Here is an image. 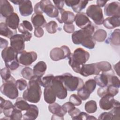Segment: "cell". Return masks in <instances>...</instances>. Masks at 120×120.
I'll use <instances>...</instances> for the list:
<instances>
[{"mask_svg": "<svg viewBox=\"0 0 120 120\" xmlns=\"http://www.w3.org/2000/svg\"><path fill=\"white\" fill-rule=\"evenodd\" d=\"M41 78L34 75L29 80L27 88L22 94V98L26 101L33 103H37L40 101L42 95L40 84Z\"/></svg>", "mask_w": 120, "mask_h": 120, "instance_id": "1", "label": "cell"}, {"mask_svg": "<svg viewBox=\"0 0 120 120\" xmlns=\"http://www.w3.org/2000/svg\"><path fill=\"white\" fill-rule=\"evenodd\" d=\"M63 110L67 113V112H69L71 110L74 109L75 107V105H74L71 102H68L64 103L61 106Z\"/></svg>", "mask_w": 120, "mask_h": 120, "instance_id": "49", "label": "cell"}, {"mask_svg": "<svg viewBox=\"0 0 120 120\" xmlns=\"http://www.w3.org/2000/svg\"><path fill=\"white\" fill-rule=\"evenodd\" d=\"M104 13L106 16H120V3L113 1L107 4L104 8Z\"/></svg>", "mask_w": 120, "mask_h": 120, "instance_id": "16", "label": "cell"}, {"mask_svg": "<svg viewBox=\"0 0 120 120\" xmlns=\"http://www.w3.org/2000/svg\"><path fill=\"white\" fill-rule=\"evenodd\" d=\"M15 82V78L11 76L8 80L3 82V83L0 87V92L11 99H15L18 96V91Z\"/></svg>", "mask_w": 120, "mask_h": 120, "instance_id": "5", "label": "cell"}, {"mask_svg": "<svg viewBox=\"0 0 120 120\" xmlns=\"http://www.w3.org/2000/svg\"><path fill=\"white\" fill-rule=\"evenodd\" d=\"M0 12L1 15L7 18L14 13V9L8 0H0Z\"/></svg>", "mask_w": 120, "mask_h": 120, "instance_id": "20", "label": "cell"}, {"mask_svg": "<svg viewBox=\"0 0 120 120\" xmlns=\"http://www.w3.org/2000/svg\"><path fill=\"white\" fill-rule=\"evenodd\" d=\"M53 3H54L55 7L59 10H61L63 9V6L64 5L65 1L63 0H53Z\"/></svg>", "mask_w": 120, "mask_h": 120, "instance_id": "55", "label": "cell"}, {"mask_svg": "<svg viewBox=\"0 0 120 120\" xmlns=\"http://www.w3.org/2000/svg\"><path fill=\"white\" fill-rule=\"evenodd\" d=\"M10 46L17 52L20 53L25 48V39L22 34H16L10 38Z\"/></svg>", "mask_w": 120, "mask_h": 120, "instance_id": "12", "label": "cell"}, {"mask_svg": "<svg viewBox=\"0 0 120 120\" xmlns=\"http://www.w3.org/2000/svg\"><path fill=\"white\" fill-rule=\"evenodd\" d=\"M44 96L45 101L47 103L50 104L54 103L57 97L56 94L50 86L45 88Z\"/></svg>", "mask_w": 120, "mask_h": 120, "instance_id": "26", "label": "cell"}, {"mask_svg": "<svg viewBox=\"0 0 120 120\" xmlns=\"http://www.w3.org/2000/svg\"><path fill=\"white\" fill-rule=\"evenodd\" d=\"M8 41L5 39H4L2 38H0V48L3 49V48H5L7 47H8Z\"/></svg>", "mask_w": 120, "mask_h": 120, "instance_id": "57", "label": "cell"}, {"mask_svg": "<svg viewBox=\"0 0 120 120\" xmlns=\"http://www.w3.org/2000/svg\"><path fill=\"white\" fill-rule=\"evenodd\" d=\"M114 75V72L112 69L109 71L102 72L101 74L97 75L94 77V80L96 82V84L99 86L101 87H105L110 84L111 77Z\"/></svg>", "mask_w": 120, "mask_h": 120, "instance_id": "14", "label": "cell"}, {"mask_svg": "<svg viewBox=\"0 0 120 120\" xmlns=\"http://www.w3.org/2000/svg\"><path fill=\"white\" fill-rule=\"evenodd\" d=\"M35 13L42 14L43 13L52 18H57L59 15V10L52 5L49 0H41L34 6Z\"/></svg>", "mask_w": 120, "mask_h": 120, "instance_id": "4", "label": "cell"}, {"mask_svg": "<svg viewBox=\"0 0 120 120\" xmlns=\"http://www.w3.org/2000/svg\"><path fill=\"white\" fill-rule=\"evenodd\" d=\"M69 100L75 106H79L82 104L81 99L76 94L71 95L70 96Z\"/></svg>", "mask_w": 120, "mask_h": 120, "instance_id": "46", "label": "cell"}, {"mask_svg": "<svg viewBox=\"0 0 120 120\" xmlns=\"http://www.w3.org/2000/svg\"><path fill=\"white\" fill-rule=\"evenodd\" d=\"M97 119L96 118L94 117L93 116H90L88 114L85 113V112H80L77 118H76V120H93Z\"/></svg>", "mask_w": 120, "mask_h": 120, "instance_id": "48", "label": "cell"}, {"mask_svg": "<svg viewBox=\"0 0 120 120\" xmlns=\"http://www.w3.org/2000/svg\"><path fill=\"white\" fill-rule=\"evenodd\" d=\"M16 86L17 89L20 91L24 90L27 87V82L22 78L18 79L16 81Z\"/></svg>", "mask_w": 120, "mask_h": 120, "instance_id": "45", "label": "cell"}, {"mask_svg": "<svg viewBox=\"0 0 120 120\" xmlns=\"http://www.w3.org/2000/svg\"><path fill=\"white\" fill-rule=\"evenodd\" d=\"M16 30H13L9 28L5 23L1 22L0 24V34L1 36L10 38L12 36L16 34Z\"/></svg>", "mask_w": 120, "mask_h": 120, "instance_id": "29", "label": "cell"}, {"mask_svg": "<svg viewBox=\"0 0 120 120\" xmlns=\"http://www.w3.org/2000/svg\"><path fill=\"white\" fill-rule=\"evenodd\" d=\"M74 21L76 25L81 29L86 28L92 24L86 14L83 12L77 13L75 17Z\"/></svg>", "mask_w": 120, "mask_h": 120, "instance_id": "18", "label": "cell"}, {"mask_svg": "<svg viewBox=\"0 0 120 120\" xmlns=\"http://www.w3.org/2000/svg\"><path fill=\"white\" fill-rule=\"evenodd\" d=\"M21 75L24 78L30 80L34 75L33 71L30 67H26L22 70Z\"/></svg>", "mask_w": 120, "mask_h": 120, "instance_id": "40", "label": "cell"}, {"mask_svg": "<svg viewBox=\"0 0 120 120\" xmlns=\"http://www.w3.org/2000/svg\"><path fill=\"white\" fill-rule=\"evenodd\" d=\"M90 94L84 90L83 87L77 90V96L82 100H85L88 99Z\"/></svg>", "mask_w": 120, "mask_h": 120, "instance_id": "44", "label": "cell"}, {"mask_svg": "<svg viewBox=\"0 0 120 120\" xmlns=\"http://www.w3.org/2000/svg\"><path fill=\"white\" fill-rule=\"evenodd\" d=\"M17 52L12 47L8 46L4 48L1 52V57L7 67L11 63L18 61Z\"/></svg>", "mask_w": 120, "mask_h": 120, "instance_id": "11", "label": "cell"}, {"mask_svg": "<svg viewBox=\"0 0 120 120\" xmlns=\"http://www.w3.org/2000/svg\"><path fill=\"white\" fill-rule=\"evenodd\" d=\"M31 21L35 28H44L46 24V21L42 14L34 13L31 17Z\"/></svg>", "mask_w": 120, "mask_h": 120, "instance_id": "23", "label": "cell"}, {"mask_svg": "<svg viewBox=\"0 0 120 120\" xmlns=\"http://www.w3.org/2000/svg\"><path fill=\"white\" fill-rule=\"evenodd\" d=\"M58 77L67 90L69 91L78 90L84 85L83 81L81 78L74 76L68 73L58 75Z\"/></svg>", "mask_w": 120, "mask_h": 120, "instance_id": "3", "label": "cell"}, {"mask_svg": "<svg viewBox=\"0 0 120 120\" xmlns=\"http://www.w3.org/2000/svg\"><path fill=\"white\" fill-rule=\"evenodd\" d=\"M45 29L50 34H53L57 32L58 29V24L57 22L54 21H50L46 23Z\"/></svg>", "mask_w": 120, "mask_h": 120, "instance_id": "39", "label": "cell"}, {"mask_svg": "<svg viewBox=\"0 0 120 120\" xmlns=\"http://www.w3.org/2000/svg\"><path fill=\"white\" fill-rule=\"evenodd\" d=\"M0 113L3 112V111L8 110L15 107L14 105L9 101L5 100L1 97H0Z\"/></svg>", "mask_w": 120, "mask_h": 120, "instance_id": "35", "label": "cell"}, {"mask_svg": "<svg viewBox=\"0 0 120 120\" xmlns=\"http://www.w3.org/2000/svg\"><path fill=\"white\" fill-rule=\"evenodd\" d=\"M22 117V111L17 109L15 107L10 116V120H21Z\"/></svg>", "mask_w": 120, "mask_h": 120, "instance_id": "43", "label": "cell"}, {"mask_svg": "<svg viewBox=\"0 0 120 120\" xmlns=\"http://www.w3.org/2000/svg\"><path fill=\"white\" fill-rule=\"evenodd\" d=\"M0 75L2 79L3 82H5L8 80L11 77V72L10 69L8 68H4L1 69Z\"/></svg>", "mask_w": 120, "mask_h": 120, "instance_id": "41", "label": "cell"}, {"mask_svg": "<svg viewBox=\"0 0 120 120\" xmlns=\"http://www.w3.org/2000/svg\"><path fill=\"white\" fill-rule=\"evenodd\" d=\"M120 29H117L111 34L105 42L107 44H111L114 45L119 46L120 45Z\"/></svg>", "mask_w": 120, "mask_h": 120, "instance_id": "28", "label": "cell"}, {"mask_svg": "<svg viewBox=\"0 0 120 120\" xmlns=\"http://www.w3.org/2000/svg\"><path fill=\"white\" fill-rule=\"evenodd\" d=\"M95 41L93 39L92 36H90L86 38L81 44L82 45L89 49H92L95 45Z\"/></svg>", "mask_w": 120, "mask_h": 120, "instance_id": "36", "label": "cell"}, {"mask_svg": "<svg viewBox=\"0 0 120 120\" xmlns=\"http://www.w3.org/2000/svg\"><path fill=\"white\" fill-rule=\"evenodd\" d=\"M34 33V35L36 37L41 38L43 36L44 32L42 28L38 27V28H35Z\"/></svg>", "mask_w": 120, "mask_h": 120, "instance_id": "54", "label": "cell"}, {"mask_svg": "<svg viewBox=\"0 0 120 120\" xmlns=\"http://www.w3.org/2000/svg\"><path fill=\"white\" fill-rule=\"evenodd\" d=\"M96 84V82L94 79H90L85 82L82 87L87 92L91 94L95 89Z\"/></svg>", "mask_w": 120, "mask_h": 120, "instance_id": "33", "label": "cell"}, {"mask_svg": "<svg viewBox=\"0 0 120 120\" xmlns=\"http://www.w3.org/2000/svg\"><path fill=\"white\" fill-rule=\"evenodd\" d=\"M80 112L81 111L79 109L75 107L74 109L68 112V113L69 115L71 116L72 120H76V118L80 113Z\"/></svg>", "mask_w": 120, "mask_h": 120, "instance_id": "51", "label": "cell"}, {"mask_svg": "<svg viewBox=\"0 0 120 120\" xmlns=\"http://www.w3.org/2000/svg\"><path fill=\"white\" fill-rule=\"evenodd\" d=\"M50 86L59 99H63L67 97V90L64 86L58 75L54 76Z\"/></svg>", "mask_w": 120, "mask_h": 120, "instance_id": "8", "label": "cell"}, {"mask_svg": "<svg viewBox=\"0 0 120 120\" xmlns=\"http://www.w3.org/2000/svg\"><path fill=\"white\" fill-rule=\"evenodd\" d=\"M14 106L17 109L22 111H27L30 107V105H29L23 98L19 97L17 98Z\"/></svg>", "mask_w": 120, "mask_h": 120, "instance_id": "30", "label": "cell"}, {"mask_svg": "<svg viewBox=\"0 0 120 120\" xmlns=\"http://www.w3.org/2000/svg\"><path fill=\"white\" fill-rule=\"evenodd\" d=\"M86 14L97 25H101L104 21L102 9L97 5H91L86 9Z\"/></svg>", "mask_w": 120, "mask_h": 120, "instance_id": "7", "label": "cell"}, {"mask_svg": "<svg viewBox=\"0 0 120 120\" xmlns=\"http://www.w3.org/2000/svg\"><path fill=\"white\" fill-rule=\"evenodd\" d=\"M90 58L89 53L82 48H76L68 57V63L76 73H80L82 66L85 64Z\"/></svg>", "mask_w": 120, "mask_h": 120, "instance_id": "2", "label": "cell"}, {"mask_svg": "<svg viewBox=\"0 0 120 120\" xmlns=\"http://www.w3.org/2000/svg\"><path fill=\"white\" fill-rule=\"evenodd\" d=\"M99 120H115V118L111 112H103L99 116Z\"/></svg>", "mask_w": 120, "mask_h": 120, "instance_id": "47", "label": "cell"}, {"mask_svg": "<svg viewBox=\"0 0 120 120\" xmlns=\"http://www.w3.org/2000/svg\"><path fill=\"white\" fill-rule=\"evenodd\" d=\"M107 37L106 31L103 29H98L94 33L92 37L95 41L98 42H103L105 40Z\"/></svg>", "mask_w": 120, "mask_h": 120, "instance_id": "31", "label": "cell"}, {"mask_svg": "<svg viewBox=\"0 0 120 120\" xmlns=\"http://www.w3.org/2000/svg\"><path fill=\"white\" fill-rule=\"evenodd\" d=\"M59 15L56 18L60 23H64L66 24H73L75 17L73 12L63 9L59 10Z\"/></svg>", "mask_w": 120, "mask_h": 120, "instance_id": "15", "label": "cell"}, {"mask_svg": "<svg viewBox=\"0 0 120 120\" xmlns=\"http://www.w3.org/2000/svg\"><path fill=\"white\" fill-rule=\"evenodd\" d=\"M114 68L115 71H116V72L117 73V75L120 76V62H118L117 64H116L114 66Z\"/></svg>", "mask_w": 120, "mask_h": 120, "instance_id": "59", "label": "cell"}, {"mask_svg": "<svg viewBox=\"0 0 120 120\" xmlns=\"http://www.w3.org/2000/svg\"><path fill=\"white\" fill-rule=\"evenodd\" d=\"M21 0H11V2L13 3L15 5H19L20 3Z\"/></svg>", "mask_w": 120, "mask_h": 120, "instance_id": "60", "label": "cell"}, {"mask_svg": "<svg viewBox=\"0 0 120 120\" xmlns=\"http://www.w3.org/2000/svg\"><path fill=\"white\" fill-rule=\"evenodd\" d=\"M71 54L69 47L66 45H63L60 47H55L50 52V57L53 61L60 60L68 58Z\"/></svg>", "mask_w": 120, "mask_h": 120, "instance_id": "9", "label": "cell"}, {"mask_svg": "<svg viewBox=\"0 0 120 120\" xmlns=\"http://www.w3.org/2000/svg\"><path fill=\"white\" fill-rule=\"evenodd\" d=\"M49 111L53 114L55 115V117L60 120H64L63 116L66 114V112L63 110L61 106L57 103H53L50 104L48 106Z\"/></svg>", "mask_w": 120, "mask_h": 120, "instance_id": "21", "label": "cell"}, {"mask_svg": "<svg viewBox=\"0 0 120 120\" xmlns=\"http://www.w3.org/2000/svg\"><path fill=\"white\" fill-rule=\"evenodd\" d=\"M46 68L47 66L45 62L43 61L38 62L33 67L34 75L42 77L45 74Z\"/></svg>", "mask_w": 120, "mask_h": 120, "instance_id": "27", "label": "cell"}, {"mask_svg": "<svg viewBox=\"0 0 120 120\" xmlns=\"http://www.w3.org/2000/svg\"><path fill=\"white\" fill-rule=\"evenodd\" d=\"M54 77V76L53 75H47L41 78L40 81V85L44 88L50 86L51 85Z\"/></svg>", "mask_w": 120, "mask_h": 120, "instance_id": "37", "label": "cell"}, {"mask_svg": "<svg viewBox=\"0 0 120 120\" xmlns=\"http://www.w3.org/2000/svg\"><path fill=\"white\" fill-rule=\"evenodd\" d=\"M38 108L34 105H30V107L23 115V120H35L38 115Z\"/></svg>", "mask_w": 120, "mask_h": 120, "instance_id": "25", "label": "cell"}, {"mask_svg": "<svg viewBox=\"0 0 120 120\" xmlns=\"http://www.w3.org/2000/svg\"><path fill=\"white\" fill-rule=\"evenodd\" d=\"M120 16H112L106 18L103 22V25L108 29H112L120 26Z\"/></svg>", "mask_w": 120, "mask_h": 120, "instance_id": "24", "label": "cell"}, {"mask_svg": "<svg viewBox=\"0 0 120 120\" xmlns=\"http://www.w3.org/2000/svg\"><path fill=\"white\" fill-rule=\"evenodd\" d=\"M97 94L100 97H102L104 95L106 94V86L103 87H100L97 90Z\"/></svg>", "mask_w": 120, "mask_h": 120, "instance_id": "56", "label": "cell"}, {"mask_svg": "<svg viewBox=\"0 0 120 120\" xmlns=\"http://www.w3.org/2000/svg\"><path fill=\"white\" fill-rule=\"evenodd\" d=\"M75 29V26L73 24H65L63 26V29L64 31L68 33H73L74 32Z\"/></svg>", "mask_w": 120, "mask_h": 120, "instance_id": "52", "label": "cell"}, {"mask_svg": "<svg viewBox=\"0 0 120 120\" xmlns=\"http://www.w3.org/2000/svg\"><path fill=\"white\" fill-rule=\"evenodd\" d=\"M106 94L109 95L112 97L116 96L119 92L118 88L112 85L111 84L106 86Z\"/></svg>", "mask_w": 120, "mask_h": 120, "instance_id": "42", "label": "cell"}, {"mask_svg": "<svg viewBox=\"0 0 120 120\" xmlns=\"http://www.w3.org/2000/svg\"><path fill=\"white\" fill-rule=\"evenodd\" d=\"M20 19L16 13H13L10 15L6 18L5 23L10 29L13 30H16L19 25Z\"/></svg>", "mask_w": 120, "mask_h": 120, "instance_id": "22", "label": "cell"}, {"mask_svg": "<svg viewBox=\"0 0 120 120\" xmlns=\"http://www.w3.org/2000/svg\"><path fill=\"white\" fill-rule=\"evenodd\" d=\"M22 26L23 27L24 29L28 30L29 31H31L33 30L32 25L31 23L27 21V20H24L21 23Z\"/></svg>", "mask_w": 120, "mask_h": 120, "instance_id": "53", "label": "cell"}, {"mask_svg": "<svg viewBox=\"0 0 120 120\" xmlns=\"http://www.w3.org/2000/svg\"><path fill=\"white\" fill-rule=\"evenodd\" d=\"M110 84L118 88H119L120 87V82L119 79L116 76L114 75H112L110 79Z\"/></svg>", "mask_w": 120, "mask_h": 120, "instance_id": "50", "label": "cell"}, {"mask_svg": "<svg viewBox=\"0 0 120 120\" xmlns=\"http://www.w3.org/2000/svg\"><path fill=\"white\" fill-rule=\"evenodd\" d=\"M95 31V28L91 24L86 28L74 31L72 35V40L74 44L79 45L88 37L92 36Z\"/></svg>", "mask_w": 120, "mask_h": 120, "instance_id": "6", "label": "cell"}, {"mask_svg": "<svg viewBox=\"0 0 120 120\" xmlns=\"http://www.w3.org/2000/svg\"><path fill=\"white\" fill-rule=\"evenodd\" d=\"M19 10L21 15L23 16H28L33 12V8L31 1L21 0L19 4Z\"/></svg>", "mask_w": 120, "mask_h": 120, "instance_id": "19", "label": "cell"}, {"mask_svg": "<svg viewBox=\"0 0 120 120\" xmlns=\"http://www.w3.org/2000/svg\"><path fill=\"white\" fill-rule=\"evenodd\" d=\"M37 57L38 55L36 52H26L24 50L18 53L17 60L20 64L24 66H29L36 61Z\"/></svg>", "mask_w": 120, "mask_h": 120, "instance_id": "10", "label": "cell"}, {"mask_svg": "<svg viewBox=\"0 0 120 120\" xmlns=\"http://www.w3.org/2000/svg\"><path fill=\"white\" fill-rule=\"evenodd\" d=\"M99 105L102 109L109 110L112 109L115 105H120V104L118 101L114 99L113 97L106 94L101 97Z\"/></svg>", "mask_w": 120, "mask_h": 120, "instance_id": "13", "label": "cell"}, {"mask_svg": "<svg viewBox=\"0 0 120 120\" xmlns=\"http://www.w3.org/2000/svg\"><path fill=\"white\" fill-rule=\"evenodd\" d=\"M88 1L86 0H78V2L73 7H72V9L75 13H79L82 9H84L87 4L88 3Z\"/></svg>", "mask_w": 120, "mask_h": 120, "instance_id": "38", "label": "cell"}, {"mask_svg": "<svg viewBox=\"0 0 120 120\" xmlns=\"http://www.w3.org/2000/svg\"><path fill=\"white\" fill-rule=\"evenodd\" d=\"M96 67L99 71L102 72H106L109 71L112 69L111 64L107 61H101L96 63Z\"/></svg>", "mask_w": 120, "mask_h": 120, "instance_id": "32", "label": "cell"}, {"mask_svg": "<svg viewBox=\"0 0 120 120\" xmlns=\"http://www.w3.org/2000/svg\"><path fill=\"white\" fill-rule=\"evenodd\" d=\"M100 72L98 69L96 63L88 64H83L81 68L79 74L82 75L87 77L92 75H98Z\"/></svg>", "mask_w": 120, "mask_h": 120, "instance_id": "17", "label": "cell"}, {"mask_svg": "<svg viewBox=\"0 0 120 120\" xmlns=\"http://www.w3.org/2000/svg\"><path fill=\"white\" fill-rule=\"evenodd\" d=\"M85 110L89 113H94L97 110V103L95 100H91L87 101L84 106Z\"/></svg>", "mask_w": 120, "mask_h": 120, "instance_id": "34", "label": "cell"}, {"mask_svg": "<svg viewBox=\"0 0 120 120\" xmlns=\"http://www.w3.org/2000/svg\"><path fill=\"white\" fill-rule=\"evenodd\" d=\"M107 2V1H104V0H98L96 1L97 3V5L100 8L103 7L105 6L106 3Z\"/></svg>", "mask_w": 120, "mask_h": 120, "instance_id": "58", "label": "cell"}]
</instances>
